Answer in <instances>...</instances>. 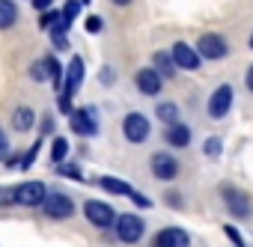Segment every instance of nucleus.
Returning <instances> with one entry per match:
<instances>
[{
  "label": "nucleus",
  "mask_w": 253,
  "mask_h": 247,
  "mask_svg": "<svg viewBox=\"0 0 253 247\" xmlns=\"http://www.w3.org/2000/svg\"><path fill=\"white\" fill-rule=\"evenodd\" d=\"M113 226H116V238L125 241V244H137L146 235V223L137 214H119L113 220Z\"/></svg>",
  "instance_id": "nucleus-1"
},
{
  "label": "nucleus",
  "mask_w": 253,
  "mask_h": 247,
  "mask_svg": "<svg viewBox=\"0 0 253 247\" xmlns=\"http://www.w3.org/2000/svg\"><path fill=\"white\" fill-rule=\"evenodd\" d=\"M69 119H72V131L75 134H81V137L98 134V113H95V107H75L69 113Z\"/></svg>",
  "instance_id": "nucleus-2"
},
{
  "label": "nucleus",
  "mask_w": 253,
  "mask_h": 247,
  "mask_svg": "<svg viewBox=\"0 0 253 247\" xmlns=\"http://www.w3.org/2000/svg\"><path fill=\"white\" fill-rule=\"evenodd\" d=\"M48 197V188L42 182H21L15 188V206H24V208H36L42 206Z\"/></svg>",
  "instance_id": "nucleus-3"
},
{
  "label": "nucleus",
  "mask_w": 253,
  "mask_h": 247,
  "mask_svg": "<svg viewBox=\"0 0 253 247\" xmlns=\"http://www.w3.org/2000/svg\"><path fill=\"white\" fill-rule=\"evenodd\" d=\"M122 134L128 143H146L149 140V119L143 113H128L122 119Z\"/></svg>",
  "instance_id": "nucleus-4"
},
{
  "label": "nucleus",
  "mask_w": 253,
  "mask_h": 247,
  "mask_svg": "<svg viewBox=\"0 0 253 247\" xmlns=\"http://www.w3.org/2000/svg\"><path fill=\"white\" fill-rule=\"evenodd\" d=\"M84 214H86V220H89L92 226H98V229H107V226H113V220H116L113 208H110L104 200H89V203H84Z\"/></svg>",
  "instance_id": "nucleus-5"
},
{
  "label": "nucleus",
  "mask_w": 253,
  "mask_h": 247,
  "mask_svg": "<svg viewBox=\"0 0 253 247\" xmlns=\"http://www.w3.org/2000/svg\"><path fill=\"white\" fill-rule=\"evenodd\" d=\"M197 51H200V57H206V60H223V57L229 54V45H226V39H223L220 33H206V36H200Z\"/></svg>",
  "instance_id": "nucleus-6"
},
{
  "label": "nucleus",
  "mask_w": 253,
  "mask_h": 247,
  "mask_svg": "<svg viewBox=\"0 0 253 247\" xmlns=\"http://www.w3.org/2000/svg\"><path fill=\"white\" fill-rule=\"evenodd\" d=\"M170 54H173L176 69H185V72H197V69H200V60H203V57H200V51L191 48L188 42H176Z\"/></svg>",
  "instance_id": "nucleus-7"
},
{
  "label": "nucleus",
  "mask_w": 253,
  "mask_h": 247,
  "mask_svg": "<svg viewBox=\"0 0 253 247\" xmlns=\"http://www.w3.org/2000/svg\"><path fill=\"white\" fill-rule=\"evenodd\" d=\"M229 107H232V86L229 83H220L211 92V98H209V116L211 119H223L229 113Z\"/></svg>",
  "instance_id": "nucleus-8"
},
{
  "label": "nucleus",
  "mask_w": 253,
  "mask_h": 247,
  "mask_svg": "<svg viewBox=\"0 0 253 247\" xmlns=\"http://www.w3.org/2000/svg\"><path fill=\"white\" fill-rule=\"evenodd\" d=\"M149 164H152V176L161 179V182H173L176 173H179V161H176L170 152H155Z\"/></svg>",
  "instance_id": "nucleus-9"
},
{
  "label": "nucleus",
  "mask_w": 253,
  "mask_h": 247,
  "mask_svg": "<svg viewBox=\"0 0 253 247\" xmlns=\"http://www.w3.org/2000/svg\"><path fill=\"white\" fill-rule=\"evenodd\" d=\"M42 208L48 211V217H57V220H66V217L75 214V203L66 194H48L45 203H42Z\"/></svg>",
  "instance_id": "nucleus-10"
},
{
  "label": "nucleus",
  "mask_w": 253,
  "mask_h": 247,
  "mask_svg": "<svg viewBox=\"0 0 253 247\" xmlns=\"http://www.w3.org/2000/svg\"><path fill=\"white\" fill-rule=\"evenodd\" d=\"M223 194V200H226V208H229V214H235V217H250V197L244 194V191H238V188H223L220 191Z\"/></svg>",
  "instance_id": "nucleus-11"
},
{
  "label": "nucleus",
  "mask_w": 253,
  "mask_h": 247,
  "mask_svg": "<svg viewBox=\"0 0 253 247\" xmlns=\"http://www.w3.org/2000/svg\"><path fill=\"white\" fill-rule=\"evenodd\" d=\"M81 83H84V60L81 57H72V63L66 69V78H63V95L75 98L78 89H81Z\"/></svg>",
  "instance_id": "nucleus-12"
},
{
  "label": "nucleus",
  "mask_w": 253,
  "mask_h": 247,
  "mask_svg": "<svg viewBox=\"0 0 253 247\" xmlns=\"http://www.w3.org/2000/svg\"><path fill=\"white\" fill-rule=\"evenodd\" d=\"M188 244H191V235L182 226H167L152 241V247H188Z\"/></svg>",
  "instance_id": "nucleus-13"
},
{
  "label": "nucleus",
  "mask_w": 253,
  "mask_h": 247,
  "mask_svg": "<svg viewBox=\"0 0 253 247\" xmlns=\"http://www.w3.org/2000/svg\"><path fill=\"white\" fill-rule=\"evenodd\" d=\"M134 83H137V89H140L143 95H158L161 86H164V78L149 66V69H140V72L134 75Z\"/></svg>",
  "instance_id": "nucleus-14"
},
{
  "label": "nucleus",
  "mask_w": 253,
  "mask_h": 247,
  "mask_svg": "<svg viewBox=\"0 0 253 247\" xmlns=\"http://www.w3.org/2000/svg\"><path fill=\"white\" fill-rule=\"evenodd\" d=\"M167 143L170 146H176V149H185V146H191V128L188 125H182V122H173V125H167Z\"/></svg>",
  "instance_id": "nucleus-15"
},
{
  "label": "nucleus",
  "mask_w": 253,
  "mask_h": 247,
  "mask_svg": "<svg viewBox=\"0 0 253 247\" xmlns=\"http://www.w3.org/2000/svg\"><path fill=\"white\" fill-rule=\"evenodd\" d=\"M33 122H36V110H33V107L21 104V107L12 110V128H15V131H30Z\"/></svg>",
  "instance_id": "nucleus-16"
},
{
  "label": "nucleus",
  "mask_w": 253,
  "mask_h": 247,
  "mask_svg": "<svg viewBox=\"0 0 253 247\" xmlns=\"http://www.w3.org/2000/svg\"><path fill=\"white\" fill-rule=\"evenodd\" d=\"M98 188H104L107 194H119V197H131V191H134L125 179H116V176H101L98 179Z\"/></svg>",
  "instance_id": "nucleus-17"
},
{
  "label": "nucleus",
  "mask_w": 253,
  "mask_h": 247,
  "mask_svg": "<svg viewBox=\"0 0 253 247\" xmlns=\"http://www.w3.org/2000/svg\"><path fill=\"white\" fill-rule=\"evenodd\" d=\"M152 69L161 75V78H173L176 75V63H173V54H167V51H158L155 57H152Z\"/></svg>",
  "instance_id": "nucleus-18"
},
{
  "label": "nucleus",
  "mask_w": 253,
  "mask_h": 247,
  "mask_svg": "<svg viewBox=\"0 0 253 247\" xmlns=\"http://www.w3.org/2000/svg\"><path fill=\"white\" fill-rule=\"evenodd\" d=\"M18 21V6L12 0H0V30H9Z\"/></svg>",
  "instance_id": "nucleus-19"
},
{
  "label": "nucleus",
  "mask_w": 253,
  "mask_h": 247,
  "mask_svg": "<svg viewBox=\"0 0 253 247\" xmlns=\"http://www.w3.org/2000/svg\"><path fill=\"white\" fill-rule=\"evenodd\" d=\"M155 116L164 122V125H173V122H179V107L173 101H164V104L155 107Z\"/></svg>",
  "instance_id": "nucleus-20"
},
{
  "label": "nucleus",
  "mask_w": 253,
  "mask_h": 247,
  "mask_svg": "<svg viewBox=\"0 0 253 247\" xmlns=\"http://www.w3.org/2000/svg\"><path fill=\"white\" fill-rule=\"evenodd\" d=\"M66 155H69V140H66V137H57V140L51 143V161H54V164H63Z\"/></svg>",
  "instance_id": "nucleus-21"
},
{
  "label": "nucleus",
  "mask_w": 253,
  "mask_h": 247,
  "mask_svg": "<svg viewBox=\"0 0 253 247\" xmlns=\"http://www.w3.org/2000/svg\"><path fill=\"white\" fill-rule=\"evenodd\" d=\"M45 66H48V78L54 86H63V69H60V60L57 57H45Z\"/></svg>",
  "instance_id": "nucleus-22"
},
{
  "label": "nucleus",
  "mask_w": 253,
  "mask_h": 247,
  "mask_svg": "<svg viewBox=\"0 0 253 247\" xmlns=\"http://www.w3.org/2000/svg\"><path fill=\"white\" fill-rule=\"evenodd\" d=\"M81 9H84V3H81V0H69V3L63 6V18H66L69 24H75V18L81 15Z\"/></svg>",
  "instance_id": "nucleus-23"
},
{
  "label": "nucleus",
  "mask_w": 253,
  "mask_h": 247,
  "mask_svg": "<svg viewBox=\"0 0 253 247\" xmlns=\"http://www.w3.org/2000/svg\"><path fill=\"white\" fill-rule=\"evenodd\" d=\"M57 167H60V176L75 179V182H84V173H81V167H78V164H57Z\"/></svg>",
  "instance_id": "nucleus-24"
},
{
  "label": "nucleus",
  "mask_w": 253,
  "mask_h": 247,
  "mask_svg": "<svg viewBox=\"0 0 253 247\" xmlns=\"http://www.w3.org/2000/svg\"><path fill=\"white\" fill-rule=\"evenodd\" d=\"M203 149H206V155H209V158H217V155H220V152H223V143H220V140H217V137H209V140H206V146H203Z\"/></svg>",
  "instance_id": "nucleus-25"
},
{
  "label": "nucleus",
  "mask_w": 253,
  "mask_h": 247,
  "mask_svg": "<svg viewBox=\"0 0 253 247\" xmlns=\"http://www.w3.org/2000/svg\"><path fill=\"white\" fill-rule=\"evenodd\" d=\"M30 75H33L36 81H48V66H45V60H39V63L30 69Z\"/></svg>",
  "instance_id": "nucleus-26"
},
{
  "label": "nucleus",
  "mask_w": 253,
  "mask_h": 247,
  "mask_svg": "<svg viewBox=\"0 0 253 247\" xmlns=\"http://www.w3.org/2000/svg\"><path fill=\"white\" fill-rule=\"evenodd\" d=\"M223 232H226V238H229L235 247H244V238H241V232H238L235 226H223Z\"/></svg>",
  "instance_id": "nucleus-27"
},
{
  "label": "nucleus",
  "mask_w": 253,
  "mask_h": 247,
  "mask_svg": "<svg viewBox=\"0 0 253 247\" xmlns=\"http://www.w3.org/2000/svg\"><path fill=\"white\" fill-rule=\"evenodd\" d=\"M0 206H15V188H0Z\"/></svg>",
  "instance_id": "nucleus-28"
},
{
  "label": "nucleus",
  "mask_w": 253,
  "mask_h": 247,
  "mask_svg": "<svg viewBox=\"0 0 253 247\" xmlns=\"http://www.w3.org/2000/svg\"><path fill=\"white\" fill-rule=\"evenodd\" d=\"M101 27H104V24H101L98 15H89V18H86V33H101Z\"/></svg>",
  "instance_id": "nucleus-29"
},
{
  "label": "nucleus",
  "mask_w": 253,
  "mask_h": 247,
  "mask_svg": "<svg viewBox=\"0 0 253 247\" xmlns=\"http://www.w3.org/2000/svg\"><path fill=\"white\" fill-rule=\"evenodd\" d=\"M131 200H134L140 208H149V206H152V200H149V197H143V194H137V191H131Z\"/></svg>",
  "instance_id": "nucleus-30"
},
{
  "label": "nucleus",
  "mask_w": 253,
  "mask_h": 247,
  "mask_svg": "<svg viewBox=\"0 0 253 247\" xmlns=\"http://www.w3.org/2000/svg\"><path fill=\"white\" fill-rule=\"evenodd\" d=\"M54 48H57V51H66V48H69L66 33H54Z\"/></svg>",
  "instance_id": "nucleus-31"
},
{
  "label": "nucleus",
  "mask_w": 253,
  "mask_h": 247,
  "mask_svg": "<svg viewBox=\"0 0 253 247\" xmlns=\"http://www.w3.org/2000/svg\"><path fill=\"white\" fill-rule=\"evenodd\" d=\"M60 110H63V113H72V110H75V107H72V98L63 95V92H60Z\"/></svg>",
  "instance_id": "nucleus-32"
},
{
  "label": "nucleus",
  "mask_w": 253,
  "mask_h": 247,
  "mask_svg": "<svg viewBox=\"0 0 253 247\" xmlns=\"http://www.w3.org/2000/svg\"><path fill=\"white\" fill-rule=\"evenodd\" d=\"M6 152H9V140H6V134L0 131V161L6 158Z\"/></svg>",
  "instance_id": "nucleus-33"
},
{
  "label": "nucleus",
  "mask_w": 253,
  "mask_h": 247,
  "mask_svg": "<svg viewBox=\"0 0 253 247\" xmlns=\"http://www.w3.org/2000/svg\"><path fill=\"white\" fill-rule=\"evenodd\" d=\"M167 200L173 203V208H182V197H179L176 191H170V194H167Z\"/></svg>",
  "instance_id": "nucleus-34"
},
{
  "label": "nucleus",
  "mask_w": 253,
  "mask_h": 247,
  "mask_svg": "<svg viewBox=\"0 0 253 247\" xmlns=\"http://www.w3.org/2000/svg\"><path fill=\"white\" fill-rule=\"evenodd\" d=\"M48 131H54V119H51V116L42 119V134H48Z\"/></svg>",
  "instance_id": "nucleus-35"
},
{
  "label": "nucleus",
  "mask_w": 253,
  "mask_h": 247,
  "mask_svg": "<svg viewBox=\"0 0 253 247\" xmlns=\"http://www.w3.org/2000/svg\"><path fill=\"white\" fill-rule=\"evenodd\" d=\"M51 3H54V0H33V6H36V9H42V12H45V9H51Z\"/></svg>",
  "instance_id": "nucleus-36"
},
{
  "label": "nucleus",
  "mask_w": 253,
  "mask_h": 247,
  "mask_svg": "<svg viewBox=\"0 0 253 247\" xmlns=\"http://www.w3.org/2000/svg\"><path fill=\"white\" fill-rule=\"evenodd\" d=\"M101 81H104V83H110V81H113V72H110V69H104V72H101Z\"/></svg>",
  "instance_id": "nucleus-37"
},
{
  "label": "nucleus",
  "mask_w": 253,
  "mask_h": 247,
  "mask_svg": "<svg viewBox=\"0 0 253 247\" xmlns=\"http://www.w3.org/2000/svg\"><path fill=\"white\" fill-rule=\"evenodd\" d=\"M247 89H250V92H253V66H250V69H247Z\"/></svg>",
  "instance_id": "nucleus-38"
},
{
  "label": "nucleus",
  "mask_w": 253,
  "mask_h": 247,
  "mask_svg": "<svg viewBox=\"0 0 253 247\" xmlns=\"http://www.w3.org/2000/svg\"><path fill=\"white\" fill-rule=\"evenodd\" d=\"M110 3H116V6H128L131 0H110Z\"/></svg>",
  "instance_id": "nucleus-39"
},
{
  "label": "nucleus",
  "mask_w": 253,
  "mask_h": 247,
  "mask_svg": "<svg viewBox=\"0 0 253 247\" xmlns=\"http://www.w3.org/2000/svg\"><path fill=\"white\" fill-rule=\"evenodd\" d=\"M81 3H89V0H81Z\"/></svg>",
  "instance_id": "nucleus-40"
},
{
  "label": "nucleus",
  "mask_w": 253,
  "mask_h": 247,
  "mask_svg": "<svg viewBox=\"0 0 253 247\" xmlns=\"http://www.w3.org/2000/svg\"><path fill=\"white\" fill-rule=\"evenodd\" d=\"M250 48H253V39H250Z\"/></svg>",
  "instance_id": "nucleus-41"
}]
</instances>
